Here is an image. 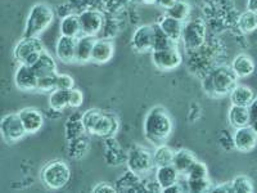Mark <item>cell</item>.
<instances>
[{
  "instance_id": "cell-34",
  "label": "cell",
  "mask_w": 257,
  "mask_h": 193,
  "mask_svg": "<svg viewBox=\"0 0 257 193\" xmlns=\"http://www.w3.org/2000/svg\"><path fill=\"white\" fill-rule=\"evenodd\" d=\"M57 79H58V72L47 73L39 76L38 81V91L41 93H52L57 89Z\"/></svg>"
},
{
  "instance_id": "cell-47",
  "label": "cell",
  "mask_w": 257,
  "mask_h": 193,
  "mask_svg": "<svg viewBox=\"0 0 257 193\" xmlns=\"http://www.w3.org/2000/svg\"><path fill=\"white\" fill-rule=\"evenodd\" d=\"M249 126H251V128L253 129L254 133H256V134H257V119H256V120L251 121V123H249Z\"/></svg>"
},
{
  "instance_id": "cell-30",
  "label": "cell",
  "mask_w": 257,
  "mask_h": 193,
  "mask_svg": "<svg viewBox=\"0 0 257 193\" xmlns=\"http://www.w3.org/2000/svg\"><path fill=\"white\" fill-rule=\"evenodd\" d=\"M174 155H175V151L166 143L156 146L155 151H153V160H155L156 167L173 164Z\"/></svg>"
},
{
  "instance_id": "cell-45",
  "label": "cell",
  "mask_w": 257,
  "mask_h": 193,
  "mask_svg": "<svg viewBox=\"0 0 257 193\" xmlns=\"http://www.w3.org/2000/svg\"><path fill=\"white\" fill-rule=\"evenodd\" d=\"M249 111V117H251V121L256 120L257 119V96H254V100L252 101L251 105L248 106Z\"/></svg>"
},
{
  "instance_id": "cell-31",
  "label": "cell",
  "mask_w": 257,
  "mask_h": 193,
  "mask_svg": "<svg viewBox=\"0 0 257 193\" xmlns=\"http://www.w3.org/2000/svg\"><path fill=\"white\" fill-rule=\"evenodd\" d=\"M64 128H66V138H67L68 141L76 139V138L81 137L84 133H86L84 125H82V120L80 115L71 116L70 120L64 125Z\"/></svg>"
},
{
  "instance_id": "cell-25",
  "label": "cell",
  "mask_w": 257,
  "mask_h": 193,
  "mask_svg": "<svg viewBox=\"0 0 257 193\" xmlns=\"http://www.w3.org/2000/svg\"><path fill=\"white\" fill-rule=\"evenodd\" d=\"M59 31L61 35L70 36V38H79L82 35L81 24H80V16L79 15H68L61 20L59 24Z\"/></svg>"
},
{
  "instance_id": "cell-18",
  "label": "cell",
  "mask_w": 257,
  "mask_h": 193,
  "mask_svg": "<svg viewBox=\"0 0 257 193\" xmlns=\"http://www.w3.org/2000/svg\"><path fill=\"white\" fill-rule=\"evenodd\" d=\"M103 148H104V158L107 161V164L116 166V165H121L122 162H126L127 153L123 152L120 143H117L113 137L105 138L104 142H103Z\"/></svg>"
},
{
  "instance_id": "cell-36",
  "label": "cell",
  "mask_w": 257,
  "mask_h": 193,
  "mask_svg": "<svg viewBox=\"0 0 257 193\" xmlns=\"http://www.w3.org/2000/svg\"><path fill=\"white\" fill-rule=\"evenodd\" d=\"M187 188L189 192L201 193V192H210L212 188V183L208 178L201 179H188L187 178Z\"/></svg>"
},
{
  "instance_id": "cell-24",
  "label": "cell",
  "mask_w": 257,
  "mask_h": 193,
  "mask_svg": "<svg viewBox=\"0 0 257 193\" xmlns=\"http://www.w3.org/2000/svg\"><path fill=\"white\" fill-rule=\"evenodd\" d=\"M228 120L229 124H230L234 129L243 128V126L249 125V123H251V117H249L248 107H245V106L231 105L228 112Z\"/></svg>"
},
{
  "instance_id": "cell-26",
  "label": "cell",
  "mask_w": 257,
  "mask_h": 193,
  "mask_svg": "<svg viewBox=\"0 0 257 193\" xmlns=\"http://www.w3.org/2000/svg\"><path fill=\"white\" fill-rule=\"evenodd\" d=\"M254 93L249 86L243 84H237L234 86V89L231 90V93L229 94V98H230L231 105L237 106H245L248 107L252 103V101L254 100Z\"/></svg>"
},
{
  "instance_id": "cell-4",
  "label": "cell",
  "mask_w": 257,
  "mask_h": 193,
  "mask_svg": "<svg viewBox=\"0 0 257 193\" xmlns=\"http://www.w3.org/2000/svg\"><path fill=\"white\" fill-rule=\"evenodd\" d=\"M54 21V11L47 3H36L31 7L25 24L22 38H39Z\"/></svg>"
},
{
  "instance_id": "cell-21",
  "label": "cell",
  "mask_w": 257,
  "mask_h": 193,
  "mask_svg": "<svg viewBox=\"0 0 257 193\" xmlns=\"http://www.w3.org/2000/svg\"><path fill=\"white\" fill-rule=\"evenodd\" d=\"M160 27L164 30V32L170 38V40L173 41L174 44H178L181 40V34H183V27H184V22L176 20V18L170 17L169 15H165L157 22Z\"/></svg>"
},
{
  "instance_id": "cell-46",
  "label": "cell",
  "mask_w": 257,
  "mask_h": 193,
  "mask_svg": "<svg viewBox=\"0 0 257 193\" xmlns=\"http://www.w3.org/2000/svg\"><path fill=\"white\" fill-rule=\"evenodd\" d=\"M247 11L257 15V0H247Z\"/></svg>"
},
{
  "instance_id": "cell-13",
  "label": "cell",
  "mask_w": 257,
  "mask_h": 193,
  "mask_svg": "<svg viewBox=\"0 0 257 193\" xmlns=\"http://www.w3.org/2000/svg\"><path fill=\"white\" fill-rule=\"evenodd\" d=\"M39 76L30 64H18L15 73L16 88L21 91L38 90Z\"/></svg>"
},
{
  "instance_id": "cell-41",
  "label": "cell",
  "mask_w": 257,
  "mask_h": 193,
  "mask_svg": "<svg viewBox=\"0 0 257 193\" xmlns=\"http://www.w3.org/2000/svg\"><path fill=\"white\" fill-rule=\"evenodd\" d=\"M144 188H146V192H164V189H162V187H161L160 183H158L156 178L144 180Z\"/></svg>"
},
{
  "instance_id": "cell-48",
  "label": "cell",
  "mask_w": 257,
  "mask_h": 193,
  "mask_svg": "<svg viewBox=\"0 0 257 193\" xmlns=\"http://www.w3.org/2000/svg\"><path fill=\"white\" fill-rule=\"evenodd\" d=\"M144 4H151V6H155L156 0H142Z\"/></svg>"
},
{
  "instance_id": "cell-15",
  "label": "cell",
  "mask_w": 257,
  "mask_h": 193,
  "mask_svg": "<svg viewBox=\"0 0 257 193\" xmlns=\"http://www.w3.org/2000/svg\"><path fill=\"white\" fill-rule=\"evenodd\" d=\"M18 115H20L21 121L24 124V128L27 134H36L44 126V115L35 107H25L18 112Z\"/></svg>"
},
{
  "instance_id": "cell-11",
  "label": "cell",
  "mask_w": 257,
  "mask_h": 193,
  "mask_svg": "<svg viewBox=\"0 0 257 193\" xmlns=\"http://www.w3.org/2000/svg\"><path fill=\"white\" fill-rule=\"evenodd\" d=\"M132 47L138 53H151L155 47V25H143L134 31Z\"/></svg>"
},
{
  "instance_id": "cell-39",
  "label": "cell",
  "mask_w": 257,
  "mask_h": 193,
  "mask_svg": "<svg viewBox=\"0 0 257 193\" xmlns=\"http://www.w3.org/2000/svg\"><path fill=\"white\" fill-rule=\"evenodd\" d=\"M75 88V80L71 75L67 73H58V79H57V89L62 90H71Z\"/></svg>"
},
{
  "instance_id": "cell-27",
  "label": "cell",
  "mask_w": 257,
  "mask_h": 193,
  "mask_svg": "<svg viewBox=\"0 0 257 193\" xmlns=\"http://www.w3.org/2000/svg\"><path fill=\"white\" fill-rule=\"evenodd\" d=\"M32 68L35 70V72L38 73V76H41V75H47V73H53V72H58L57 71V62L56 58L48 52L47 49L41 53L39 56L38 61L32 64Z\"/></svg>"
},
{
  "instance_id": "cell-1",
  "label": "cell",
  "mask_w": 257,
  "mask_h": 193,
  "mask_svg": "<svg viewBox=\"0 0 257 193\" xmlns=\"http://www.w3.org/2000/svg\"><path fill=\"white\" fill-rule=\"evenodd\" d=\"M144 137L153 146L166 143L173 133V119L162 106H155L149 110L143 124Z\"/></svg>"
},
{
  "instance_id": "cell-7",
  "label": "cell",
  "mask_w": 257,
  "mask_h": 193,
  "mask_svg": "<svg viewBox=\"0 0 257 193\" xmlns=\"http://www.w3.org/2000/svg\"><path fill=\"white\" fill-rule=\"evenodd\" d=\"M206 29L205 22L201 18H193L184 22L183 34H181V43L188 52H196L206 41Z\"/></svg>"
},
{
  "instance_id": "cell-19",
  "label": "cell",
  "mask_w": 257,
  "mask_h": 193,
  "mask_svg": "<svg viewBox=\"0 0 257 193\" xmlns=\"http://www.w3.org/2000/svg\"><path fill=\"white\" fill-rule=\"evenodd\" d=\"M230 66L238 79H247V77L252 76L256 70L254 61L251 56L245 54V53H239L234 57Z\"/></svg>"
},
{
  "instance_id": "cell-9",
  "label": "cell",
  "mask_w": 257,
  "mask_h": 193,
  "mask_svg": "<svg viewBox=\"0 0 257 193\" xmlns=\"http://www.w3.org/2000/svg\"><path fill=\"white\" fill-rule=\"evenodd\" d=\"M0 134L4 141L8 143H16L24 139L25 135L27 134L24 128V124L21 121L20 115L11 112L2 117L0 120Z\"/></svg>"
},
{
  "instance_id": "cell-3",
  "label": "cell",
  "mask_w": 257,
  "mask_h": 193,
  "mask_svg": "<svg viewBox=\"0 0 257 193\" xmlns=\"http://www.w3.org/2000/svg\"><path fill=\"white\" fill-rule=\"evenodd\" d=\"M237 84V75L234 73L231 66H226V64L212 68L202 81L206 93L210 94L213 98L229 95Z\"/></svg>"
},
{
  "instance_id": "cell-20",
  "label": "cell",
  "mask_w": 257,
  "mask_h": 193,
  "mask_svg": "<svg viewBox=\"0 0 257 193\" xmlns=\"http://www.w3.org/2000/svg\"><path fill=\"white\" fill-rule=\"evenodd\" d=\"M114 54V45L108 39H96L93 48L91 62L98 64L108 63Z\"/></svg>"
},
{
  "instance_id": "cell-17",
  "label": "cell",
  "mask_w": 257,
  "mask_h": 193,
  "mask_svg": "<svg viewBox=\"0 0 257 193\" xmlns=\"http://www.w3.org/2000/svg\"><path fill=\"white\" fill-rule=\"evenodd\" d=\"M116 189L117 192H146L142 176L128 169L116 180Z\"/></svg>"
},
{
  "instance_id": "cell-33",
  "label": "cell",
  "mask_w": 257,
  "mask_h": 193,
  "mask_svg": "<svg viewBox=\"0 0 257 193\" xmlns=\"http://www.w3.org/2000/svg\"><path fill=\"white\" fill-rule=\"evenodd\" d=\"M238 29L243 34H252L257 30V15L249 11H245L238 18Z\"/></svg>"
},
{
  "instance_id": "cell-6",
  "label": "cell",
  "mask_w": 257,
  "mask_h": 193,
  "mask_svg": "<svg viewBox=\"0 0 257 193\" xmlns=\"http://www.w3.org/2000/svg\"><path fill=\"white\" fill-rule=\"evenodd\" d=\"M127 169L139 176L148 175L156 167L153 160V152H151L147 147L135 144L128 149L127 158H126Z\"/></svg>"
},
{
  "instance_id": "cell-2",
  "label": "cell",
  "mask_w": 257,
  "mask_h": 193,
  "mask_svg": "<svg viewBox=\"0 0 257 193\" xmlns=\"http://www.w3.org/2000/svg\"><path fill=\"white\" fill-rule=\"evenodd\" d=\"M85 132L91 135L105 139L116 135L120 129V120L112 112H105L99 109H90L81 115Z\"/></svg>"
},
{
  "instance_id": "cell-22",
  "label": "cell",
  "mask_w": 257,
  "mask_h": 193,
  "mask_svg": "<svg viewBox=\"0 0 257 193\" xmlns=\"http://www.w3.org/2000/svg\"><path fill=\"white\" fill-rule=\"evenodd\" d=\"M180 176L181 174L179 173L178 169H176L173 164L156 167L155 178L157 179V181L160 183L161 187H162L164 192L167 189V188H170L171 185L178 183Z\"/></svg>"
},
{
  "instance_id": "cell-43",
  "label": "cell",
  "mask_w": 257,
  "mask_h": 193,
  "mask_svg": "<svg viewBox=\"0 0 257 193\" xmlns=\"http://www.w3.org/2000/svg\"><path fill=\"white\" fill-rule=\"evenodd\" d=\"M210 192H225V193H229V192H233V185H231V181H225L222 184H217V185H212Z\"/></svg>"
},
{
  "instance_id": "cell-16",
  "label": "cell",
  "mask_w": 257,
  "mask_h": 193,
  "mask_svg": "<svg viewBox=\"0 0 257 193\" xmlns=\"http://www.w3.org/2000/svg\"><path fill=\"white\" fill-rule=\"evenodd\" d=\"M76 38L61 35L57 40L56 54L57 58L63 63H73L76 62Z\"/></svg>"
},
{
  "instance_id": "cell-29",
  "label": "cell",
  "mask_w": 257,
  "mask_h": 193,
  "mask_svg": "<svg viewBox=\"0 0 257 193\" xmlns=\"http://www.w3.org/2000/svg\"><path fill=\"white\" fill-rule=\"evenodd\" d=\"M49 107L56 112H62L70 107V90L56 89L49 95Z\"/></svg>"
},
{
  "instance_id": "cell-10",
  "label": "cell",
  "mask_w": 257,
  "mask_h": 193,
  "mask_svg": "<svg viewBox=\"0 0 257 193\" xmlns=\"http://www.w3.org/2000/svg\"><path fill=\"white\" fill-rule=\"evenodd\" d=\"M151 58L156 68L161 71H173L183 63V56L176 45L160 50H152Z\"/></svg>"
},
{
  "instance_id": "cell-35",
  "label": "cell",
  "mask_w": 257,
  "mask_h": 193,
  "mask_svg": "<svg viewBox=\"0 0 257 193\" xmlns=\"http://www.w3.org/2000/svg\"><path fill=\"white\" fill-rule=\"evenodd\" d=\"M234 193H252L254 190L252 179L247 175H237L231 180Z\"/></svg>"
},
{
  "instance_id": "cell-32",
  "label": "cell",
  "mask_w": 257,
  "mask_h": 193,
  "mask_svg": "<svg viewBox=\"0 0 257 193\" xmlns=\"http://www.w3.org/2000/svg\"><path fill=\"white\" fill-rule=\"evenodd\" d=\"M190 12H192V8H190V4L188 3L187 0H176L175 4L169 11H166V15H169L170 17L176 18L181 22H185V21L189 20Z\"/></svg>"
},
{
  "instance_id": "cell-37",
  "label": "cell",
  "mask_w": 257,
  "mask_h": 193,
  "mask_svg": "<svg viewBox=\"0 0 257 193\" xmlns=\"http://www.w3.org/2000/svg\"><path fill=\"white\" fill-rule=\"evenodd\" d=\"M188 179H201V178H208V169L206 166L205 162L196 160L189 167V170L185 174Z\"/></svg>"
},
{
  "instance_id": "cell-42",
  "label": "cell",
  "mask_w": 257,
  "mask_h": 193,
  "mask_svg": "<svg viewBox=\"0 0 257 193\" xmlns=\"http://www.w3.org/2000/svg\"><path fill=\"white\" fill-rule=\"evenodd\" d=\"M93 193H105V192H109V193H116L117 189L116 187H112V185L107 184V183H99V184H96L95 187L91 189Z\"/></svg>"
},
{
  "instance_id": "cell-23",
  "label": "cell",
  "mask_w": 257,
  "mask_h": 193,
  "mask_svg": "<svg viewBox=\"0 0 257 193\" xmlns=\"http://www.w3.org/2000/svg\"><path fill=\"white\" fill-rule=\"evenodd\" d=\"M95 36L81 35L77 38L76 43V62L77 63H88L91 62L93 48L95 44Z\"/></svg>"
},
{
  "instance_id": "cell-38",
  "label": "cell",
  "mask_w": 257,
  "mask_h": 193,
  "mask_svg": "<svg viewBox=\"0 0 257 193\" xmlns=\"http://www.w3.org/2000/svg\"><path fill=\"white\" fill-rule=\"evenodd\" d=\"M174 44L173 41L170 40L169 36L164 32V30L161 29L160 25L155 24V47H153V50H160L165 49V48H169Z\"/></svg>"
},
{
  "instance_id": "cell-40",
  "label": "cell",
  "mask_w": 257,
  "mask_h": 193,
  "mask_svg": "<svg viewBox=\"0 0 257 193\" xmlns=\"http://www.w3.org/2000/svg\"><path fill=\"white\" fill-rule=\"evenodd\" d=\"M84 103V94L80 89L73 88L70 90V109H80Z\"/></svg>"
},
{
  "instance_id": "cell-28",
  "label": "cell",
  "mask_w": 257,
  "mask_h": 193,
  "mask_svg": "<svg viewBox=\"0 0 257 193\" xmlns=\"http://www.w3.org/2000/svg\"><path fill=\"white\" fill-rule=\"evenodd\" d=\"M196 160L197 157L194 156V153L190 152L189 149L181 148V149H178V151H175L173 165L178 169V171L181 174V175H185L188 170H189V167L192 166V164Z\"/></svg>"
},
{
  "instance_id": "cell-8",
  "label": "cell",
  "mask_w": 257,
  "mask_h": 193,
  "mask_svg": "<svg viewBox=\"0 0 257 193\" xmlns=\"http://www.w3.org/2000/svg\"><path fill=\"white\" fill-rule=\"evenodd\" d=\"M44 50V44L39 38H22L16 44L13 57L18 64L32 66Z\"/></svg>"
},
{
  "instance_id": "cell-44",
  "label": "cell",
  "mask_w": 257,
  "mask_h": 193,
  "mask_svg": "<svg viewBox=\"0 0 257 193\" xmlns=\"http://www.w3.org/2000/svg\"><path fill=\"white\" fill-rule=\"evenodd\" d=\"M176 0H156V7H158V8H162L165 9V11H169L171 7L175 4Z\"/></svg>"
},
{
  "instance_id": "cell-12",
  "label": "cell",
  "mask_w": 257,
  "mask_h": 193,
  "mask_svg": "<svg viewBox=\"0 0 257 193\" xmlns=\"http://www.w3.org/2000/svg\"><path fill=\"white\" fill-rule=\"evenodd\" d=\"M231 143L238 152L248 153L257 146V134L249 125L238 128L234 130Z\"/></svg>"
},
{
  "instance_id": "cell-14",
  "label": "cell",
  "mask_w": 257,
  "mask_h": 193,
  "mask_svg": "<svg viewBox=\"0 0 257 193\" xmlns=\"http://www.w3.org/2000/svg\"><path fill=\"white\" fill-rule=\"evenodd\" d=\"M80 24H81L82 35L96 36L103 29L104 18L103 15L94 9H86L80 13Z\"/></svg>"
},
{
  "instance_id": "cell-5",
  "label": "cell",
  "mask_w": 257,
  "mask_h": 193,
  "mask_svg": "<svg viewBox=\"0 0 257 193\" xmlns=\"http://www.w3.org/2000/svg\"><path fill=\"white\" fill-rule=\"evenodd\" d=\"M71 179V170L63 160H53L44 165L40 171L41 183L52 190H58L67 185Z\"/></svg>"
}]
</instances>
